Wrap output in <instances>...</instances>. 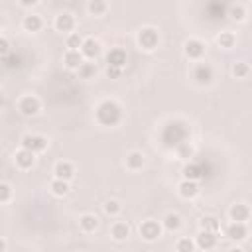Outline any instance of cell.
<instances>
[{"instance_id":"1","label":"cell","mask_w":252,"mask_h":252,"mask_svg":"<svg viewBox=\"0 0 252 252\" xmlns=\"http://www.w3.org/2000/svg\"><path fill=\"white\" fill-rule=\"evenodd\" d=\"M96 122L102 124V126H114L120 122V116H122V110L120 106L114 102V100H102L98 106H96Z\"/></svg>"},{"instance_id":"2","label":"cell","mask_w":252,"mask_h":252,"mask_svg":"<svg viewBox=\"0 0 252 252\" xmlns=\"http://www.w3.org/2000/svg\"><path fill=\"white\" fill-rule=\"evenodd\" d=\"M158 41H159V35H158V30L154 28H142L138 32V45L144 49V51H152L158 47Z\"/></svg>"},{"instance_id":"3","label":"cell","mask_w":252,"mask_h":252,"mask_svg":"<svg viewBox=\"0 0 252 252\" xmlns=\"http://www.w3.org/2000/svg\"><path fill=\"white\" fill-rule=\"evenodd\" d=\"M22 148L32 152V154H39L47 148V138L41 134H26L22 138Z\"/></svg>"},{"instance_id":"4","label":"cell","mask_w":252,"mask_h":252,"mask_svg":"<svg viewBox=\"0 0 252 252\" xmlns=\"http://www.w3.org/2000/svg\"><path fill=\"white\" fill-rule=\"evenodd\" d=\"M138 230H140V236L144 240H148V242H154V240H158L161 236V224L158 220H154V219L144 220Z\"/></svg>"},{"instance_id":"5","label":"cell","mask_w":252,"mask_h":252,"mask_svg":"<svg viewBox=\"0 0 252 252\" xmlns=\"http://www.w3.org/2000/svg\"><path fill=\"white\" fill-rule=\"evenodd\" d=\"M18 108H20V112H22L24 116H35V114L39 112L41 104H39V98H37V96H33V94H26V96L20 98Z\"/></svg>"},{"instance_id":"6","label":"cell","mask_w":252,"mask_h":252,"mask_svg":"<svg viewBox=\"0 0 252 252\" xmlns=\"http://www.w3.org/2000/svg\"><path fill=\"white\" fill-rule=\"evenodd\" d=\"M193 242H195L197 248H201V250H205V252H207V250H213V248L217 246V232L201 230Z\"/></svg>"},{"instance_id":"7","label":"cell","mask_w":252,"mask_h":252,"mask_svg":"<svg viewBox=\"0 0 252 252\" xmlns=\"http://www.w3.org/2000/svg\"><path fill=\"white\" fill-rule=\"evenodd\" d=\"M79 51H81L83 57L94 59V57L100 53V43H98V39H94V37H85L83 43H81V47H79Z\"/></svg>"},{"instance_id":"8","label":"cell","mask_w":252,"mask_h":252,"mask_svg":"<svg viewBox=\"0 0 252 252\" xmlns=\"http://www.w3.org/2000/svg\"><path fill=\"white\" fill-rule=\"evenodd\" d=\"M55 28L59 32H65L67 35L73 33V30H75V18H73V14L71 12H61L59 16H55Z\"/></svg>"},{"instance_id":"9","label":"cell","mask_w":252,"mask_h":252,"mask_svg":"<svg viewBox=\"0 0 252 252\" xmlns=\"http://www.w3.org/2000/svg\"><path fill=\"white\" fill-rule=\"evenodd\" d=\"M205 43L201 41V39H187L185 41V55L189 57V59H201L203 55H205Z\"/></svg>"},{"instance_id":"10","label":"cell","mask_w":252,"mask_h":252,"mask_svg":"<svg viewBox=\"0 0 252 252\" xmlns=\"http://www.w3.org/2000/svg\"><path fill=\"white\" fill-rule=\"evenodd\" d=\"M106 63L108 67H118L122 69L126 65V51L122 47H112L108 53H106Z\"/></svg>"},{"instance_id":"11","label":"cell","mask_w":252,"mask_h":252,"mask_svg":"<svg viewBox=\"0 0 252 252\" xmlns=\"http://www.w3.org/2000/svg\"><path fill=\"white\" fill-rule=\"evenodd\" d=\"M14 161H16V165L20 169H30L35 163V154H32V152H28V150L22 148V150H18L14 154Z\"/></svg>"},{"instance_id":"12","label":"cell","mask_w":252,"mask_h":252,"mask_svg":"<svg viewBox=\"0 0 252 252\" xmlns=\"http://www.w3.org/2000/svg\"><path fill=\"white\" fill-rule=\"evenodd\" d=\"M193 79L199 83V85H209L213 81V69L205 63H199L195 69H193Z\"/></svg>"},{"instance_id":"13","label":"cell","mask_w":252,"mask_h":252,"mask_svg":"<svg viewBox=\"0 0 252 252\" xmlns=\"http://www.w3.org/2000/svg\"><path fill=\"white\" fill-rule=\"evenodd\" d=\"M53 173H55V179L69 181V179L75 175V167H73V163H69V161H57L55 167H53Z\"/></svg>"},{"instance_id":"14","label":"cell","mask_w":252,"mask_h":252,"mask_svg":"<svg viewBox=\"0 0 252 252\" xmlns=\"http://www.w3.org/2000/svg\"><path fill=\"white\" fill-rule=\"evenodd\" d=\"M177 191H179V195H181L183 199H193V197H197V195H199V185H197V181L183 179V181L179 183Z\"/></svg>"},{"instance_id":"15","label":"cell","mask_w":252,"mask_h":252,"mask_svg":"<svg viewBox=\"0 0 252 252\" xmlns=\"http://www.w3.org/2000/svg\"><path fill=\"white\" fill-rule=\"evenodd\" d=\"M110 236H112L116 242L126 240V238L130 236V226H128V222H122V220L112 222V226H110Z\"/></svg>"},{"instance_id":"16","label":"cell","mask_w":252,"mask_h":252,"mask_svg":"<svg viewBox=\"0 0 252 252\" xmlns=\"http://www.w3.org/2000/svg\"><path fill=\"white\" fill-rule=\"evenodd\" d=\"M246 234H248V230H246V224H244V222H230V224L226 226V236H228L230 240L240 242V240L246 238Z\"/></svg>"},{"instance_id":"17","label":"cell","mask_w":252,"mask_h":252,"mask_svg":"<svg viewBox=\"0 0 252 252\" xmlns=\"http://www.w3.org/2000/svg\"><path fill=\"white\" fill-rule=\"evenodd\" d=\"M228 215H230L232 222H244V220H248V217H250V209H248V205L238 203V205H232V207H230Z\"/></svg>"},{"instance_id":"18","label":"cell","mask_w":252,"mask_h":252,"mask_svg":"<svg viewBox=\"0 0 252 252\" xmlns=\"http://www.w3.org/2000/svg\"><path fill=\"white\" fill-rule=\"evenodd\" d=\"M79 226L83 232H94L98 228V219L93 213H85L79 217Z\"/></svg>"},{"instance_id":"19","label":"cell","mask_w":252,"mask_h":252,"mask_svg":"<svg viewBox=\"0 0 252 252\" xmlns=\"http://www.w3.org/2000/svg\"><path fill=\"white\" fill-rule=\"evenodd\" d=\"M22 26H24L26 32H39L41 26H43V20H41L39 14H28V16H24Z\"/></svg>"},{"instance_id":"20","label":"cell","mask_w":252,"mask_h":252,"mask_svg":"<svg viewBox=\"0 0 252 252\" xmlns=\"http://www.w3.org/2000/svg\"><path fill=\"white\" fill-rule=\"evenodd\" d=\"M181 217L177 215V213H167L165 217H163V220H161V226L165 228V230H169V232H175V230H179L181 228Z\"/></svg>"},{"instance_id":"21","label":"cell","mask_w":252,"mask_h":252,"mask_svg":"<svg viewBox=\"0 0 252 252\" xmlns=\"http://www.w3.org/2000/svg\"><path fill=\"white\" fill-rule=\"evenodd\" d=\"M63 63H65L69 69H79L81 63H83V55H81V51H71V49H67L65 55H63Z\"/></svg>"},{"instance_id":"22","label":"cell","mask_w":252,"mask_h":252,"mask_svg":"<svg viewBox=\"0 0 252 252\" xmlns=\"http://www.w3.org/2000/svg\"><path fill=\"white\" fill-rule=\"evenodd\" d=\"M126 167L128 169H142L144 167V154L142 152H130L126 156Z\"/></svg>"},{"instance_id":"23","label":"cell","mask_w":252,"mask_h":252,"mask_svg":"<svg viewBox=\"0 0 252 252\" xmlns=\"http://www.w3.org/2000/svg\"><path fill=\"white\" fill-rule=\"evenodd\" d=\"M49 189L55 197H65L69 193V181H63V179H53L49 183Z\"/></svg>"},{"instance_id":"24","label":"cell","mask_w":252,"mask_h":252,"mask_svg":"<svg viewBox=\"0 0 252 252\" xmlns=\"http://www.w3.org/2000/svg\"><path fill=\"white\" fill-rule=\"evenodd\" d=\"M217 43H219L220 47L228 49V47H232V45L236 43V35H234L232 32H220V35L217 37Z\"/></svg>"},{"instance_id":"25","label":"cell","mask_w":252,"mask_h":252,"mask_svg":"<svg viewBox=\"0 0 252 252\" xmlns=\"http://www.w3.org/2000/svg\"><path fill=\"white\" fill-rule=\"evenodd\" d=\"M220 228V222L215 219V217H211V215H207V217H203L201 219V230H209V232H217Z\"/></svg>"},{"instance_id":"26","label":"cell","mask_w":252,"mask_h":252,"mask_svg":"<svg viewBox=\"0 0 252 252\" xmlns=\"http://www.w3.org/2000/svg\"><path fill=\"white\" fill-rule=\"evenodd\" d=\"M106 2H102V0H91L89 4H87V10L93 14V16H102L104 12H106Z\"/></svg>"},{"instance_id":"27","label":"cell","mask_w":252,"mask_h":252,"mask_svg":"<svg viewBox=\"0 0 252 252\" xmlns=\"http://www.w3.org/2000/svg\"><path fill=\"white\" fill-rule=\"evenodd\" d=\"M228 16H230V20L240 22V20H244L246 10H244V6H242V4H230V6H228Z\"/></svg>"},{"instance_id":"28","label":"cell","mask_w":252,"mask_h":252,"mask_svg":"<svg viewBox=\"0 0 252 252\" xmlns=\"http://www.w3.org/2000/svg\"><path fill=\"white\" fill-rule=\"evenodd\" d=\"M81 43H83V37H81L79 33H75V32L69 33L67 39H65V45H67V49H71V51H79Z\"/></svg>"},{"instance_id":"29","label":"cell","mask_w":252,"mask_h":252,"mask_svg":"<svg viewBox=\"0 0 252 252\" xmlns=\"http://www.w3.org/2000/svg\"><path fill=\"white\" fill-rule=\"evenodd\" d=\"M175 250H177V252H195V242H193L191 238L183 236V238H179V240H177Z\"/></svg>"},{"instance_id":"30","label":"cell","mask_w":252,"mask_h":252,"mask_svg":"<svg viewBox=\"0 0 252 252\" xmlns=\"http://www.w3.org/2000/svg\"><path fill=\"white\" fill-rule=\"evenodd\" d=\"M77 71H79V77L81 79H91V77H94L96 67H94V63H81V67Z\"/></svg>"},{"instance_id":"31","label":"cell","mask_w":252,"mask_h":252,"mask_svg":"<svg viewBox=\"0 0 252 252\" xmlns=\"http://www.w3.org/2000/svg\"><path fill=\"white\" fill-rule=\"evenodd\" d=\"M183 175H185V179H191V181H197L203 173H201V169H199V165H195V163H189V165H185V169H183Z\"/></svg>"},{"instance_id":"32","label":"cell","mask_w":252,"mask_h":252,"mask_svg":"<svg viewBox=\"0 0 252 252\" xmlns=\"http://www.w3.org/2000/svg\"><path fill=\"white\" fill-rule=\"evenodd\" d=\"M120 211H122V207H120V203H118L116 199H108V201L104 203V213H106V215L116 217Z\"/></svg>"},{"instance_id":"33","label":"cell","mask_w":252,"mask_h":252,"mask_svg":"<svg viewBox=\"0 0 252 252\" xmlns=\"http://www.w3.org/2000/svg\"><path fill=\"white\" fill-rule=\"evenodd\" d=\"M248 71H250L248 65L242 63V61H240V63H234V67H232V75H234L236 79H244V77L248 75Z\"/></svg>"},{"instance_id":"34","label":"cell","mask_w":252,"mask_h":252,"mask_svg":"<svg viewBox=\"0 0 252 252\" xmlns=\"http://www.w3.org/2000/svg\"><path fill=\"white\" fill-rule=\"evenodd\" d=\"M10 197H12V187L8 183H2L0 181V203L10 201Z\"/></svg>"},{"instance_id":"35","label":"cell","mask_w":252,"mask_h":252,"mask_svg":"<svg viewBox=\"0 0 252 252\" xmlns=\"http://www.w3.org/2000/svg\"><path fill=\"white\" fill-rule=\"evenodd\" d=\"M10 53V41L6 37H0V57H6Z\"/></svg>"},{"instance_id":"36","label":"cell","mask_w":252,"mask_h":252,"mask_svg":"<svg viewBox=\"0 0 252 252\" xmlns=\"http://www.w3.org/2000/svg\"><path fill=\"white\" fill-rule=\"evenodd\" d=\"M122 75V69H118V67H106V77L108 79H118Z\"/></svg>"},{"instance_id":"37","label":"cell","mask_w":252,"mask_h":252,"mask_svg":"<svg viewBox=\"0 0 252 252\" xmlns=\"http://www.w3.org/2000/svg\"><path fill=\"white\" fill-rule=\"evenodd\" d=\"M4 250H6V240L0 236V252H4Z\"/></svg>"},{"instance_id":"38","label":"cell","mask_w":252,"mask_h":252,"mask_svg":"<svg viewBox=\"0 0 252 252\" xmlns=\"http://www.w3.org/2000/svg\"><path fill=\"white\" fill-rule=\"evenodd\" d=\"M35 4H37L35 0H32V2H30V0H26V2H22V6H35Z\"/></svg>"},{"instance_id":"39","label":"cell","mask_w":252,"mask_h":252,"mask_svg":"<svg viewBox=\"0 0 252 252\" xmlns=\"http://www.w3.org/2000/svg\"><path fill=\"white\" fill-rule=\"evenodd\" d=\"M228 252H244V250H242V248H240V246H234V248H230V250H228Z\"/></svg>"},{"instance_id":"40","label":"cell","mask_w":252,"mask_h":252,"mask_svg":"<svg viewBox=\"0 0 252 252\" xmlns=\"http://www.w3.org/2000/svg\"><path fill=\"white\" fill-rule=\"evenodd\" d=\"M2 104H4V93L0 91V106H2Z\"/></svg>"},{"instance_id":"41","label":"cell","mask_w":252,"mask_h":252,"mask_svg":"<svg viewBox=\"0 0 252 252\" xmlns=\"http://www.w3.org/2000/svg\"><path fill=\"white\" fill-rule=\"evenodd\" d=\"M0 24H2V18H0Z\"/></svg>"}]
</instances>
